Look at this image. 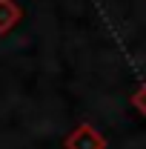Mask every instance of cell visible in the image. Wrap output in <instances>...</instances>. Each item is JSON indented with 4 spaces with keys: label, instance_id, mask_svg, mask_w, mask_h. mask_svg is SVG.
<instances>
[{
    "label": "cell",
    "instance_id": "6da1fadb",
    "mask_svg": "<svg viewBox=\"0 0 146 149\" xmlns=\"http://www.w3.org/2000/svg\"><path fill=\"white\" fill-rule=\"evenodd\" d=\"M63 146L66 149H106V138L95 129L92 123H77V126L66 135Z\"/></svg>",
    "mask_w": 146,
    "mask_h": 149
},
{
    "label": "cell",
    "instance_id": "7a4b0ae2",
    "mask_svg": "<svg viewBox=\"0 0 146 149\" xmlns=\"http://www.w3.org/2000/svg\"><path fill=\"white\" fill-rule=\"evenodd\" d=\"M20 20V6L15 0H0V35H6L9 29H15Z\"/></svg>",
    "mask_w": 146,
    "mask_h": 149
},
{
    "label": "cell",
    "instance_id": "3957f363",
    "mask_svg": "<svg viewBox=\"0 0 146 149\" xmlns=\"http://www.w3.org/2000/svg\"><path fill=\"white\" fill-rule=\"evenodd\" d=\"M132 103H135V109H138V112H140V115L146 118V83L140 86V92H135V95H132Z\"/></svg>",
    "mask_w": 146,
    "mask_h": 149
}]
</instances>
